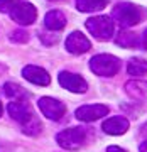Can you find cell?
Wrapping results in <instances>:
<instances>
[{
    "label": "cell",
    "mask_w": 147,
    "mask_h": 152,
    "mask_svg": "<svg viewBox=\"0 0 147 152\" xmlns=\"http://www.w3.org/2000/svg\"><path fill=\"white\" fill-rule=\"evenodd\" d=\"M86 29L98 41H108L113 37L115 22L108 15H97L86 20Z\"/></svg>",
    "instance_id": "obj_1"
},
{
    "label": "cell",
    "mask_w": 147,
    "mask_h": 152,
    "mask_svg": "<svg viewBox=\"0 0 147 152\" xmlns=\"http://www.w3.org/2000/svg\"><path fill=\"white\" fill-rule=\"evenodd\" d=\"M4 93H5V96H9L10 100H19V98L26 96L24 90H22L19 85H15V83H5V85H4Z\"/></svg>",
    "instance_id": "obj_18"
},
{
    "label": "cell",
    "mask_w": 147,
    "mask_h": 152,
    "mask_svg": "<svg viewBox=\"0 0 147 152\" xmlns=\"http://www.w3.org/2000/svg\"><path fill=\"white\" fill-rule=\"evenodd\" d=\"M10 17H12V20H15L20 26H31L37 19V10L29 2H19L10 10Z\"/></svg>",
    "instance_id": "obj_5"
},
{
    "label": "cell",
    "mask_w": 147,
    "mask_h": 152,
    "mask_svg": "<svg viewBox=\"0 0 147 152\" xmlns=\"http://www.w3.org/2000/svg\"><path fill=\"white\" fill-rule=\"evenodd\" d=\"M7 110H9V115H10L12 118L17 120V122H20V124L27 122V120L34 115L32 112H31V107H29V103L24 100V98L12 100L10 103H9V107H7Z\"/></svg>",
    "instance_id": "obj_9"
},
{
    "label": "cell",
    "mask_w": 147,
    "mask_h": 152,
    "mask_svg": "<svg viewBox=\"0 0 147 152\" xmlns=\"http://www.w3.org/2000/svg\"><path fill=\"white\" fill-rule=\"evenodd\" d=\"M107 152H127V151H124V149L118 147V145H110L108 149H107Z\"/></svg>",
    "instance_id": "obj_22"
},
{
    "label": "cell",
    "mask_w": 147,
    "mask_h": 152,
    "mask_svg": "<svg viewBox=\"0 0 147 152\" xmlns=\"http://www.w3.org/2000/svg\"><path fill=\"white\" fill-rule=\"evenodd\" d=\"M20 0H0V12H10Z\"/></svg>",
    "instance_id": "obj_21"
},
{
    "label": "cell",
    "mask_w": 147,
    "mask_h": 152,
    "mask_svg": "<svg viewBox=\"0 0 147 152\" xmlns=\"http://www.w3.org/2000/svg\"><path fill=\"white\" fill-rule=\"evenodd\" d=\"M108 115V107L107 105H83L76 110V118L81 122H95Z\"/></svg>",
    "instance_id": "obj_8"
},
{
    "label": "cell",
    "mask_w": 147,
    "mask_h": 152,
    "mask_svg": "<svg viewBox=\"0 0 147 152\" xmlns=\"http://www.w3.org/2000/svg\"><path fill=\"white\" fill-rule=\"evenodd\" d=\"M115 41L122 48H135L139 44V37L135 36V32H130V31H122Z\"/></svg>",
    "instance_id": "obj_17"
},
{
    "label": "cell",
    "mask_w": 147,
    "mask_h": 152,
    "mask_svg": "<svg viewBox=\"0 0 147 152\" xmlns=\"http://www.w3.org/2000/svg\"><path fill=\"white\" fill-rule=\"evenodd\" d=\"M39 110L42 112V115H46L49 120H61L66 113L64 103H61L59 100L51 96H42L39 100Z\"/></svg>",
    "instance_id": "obj_6"
},
{
    "label": "cell",
    "mask_w": 147,
    "mask_h": 152,
    "mask_svg": "<svg viewBox=\"0 0 147 152\" xmlns=\"http://www.w3.org/2000/svg\"><path fill=\"white\" fill-rule=\"evenodd\" d=\"M108 0H76V7L80 12H98L105 9Z\"/></svg>",
    "instance_id": "obj_15"
},
{
    "label": "cell",
    "mask_w": 147,
    "mask_h": 152,
    "mask_svg": "<svg viewBox=\"0 0 147 152\" xmlns=\"http://www.w3.org/2000/svg\"><path fill=\"white\" fill-rule=\"evenodd\" d=\"M2 112H4V108H2V103H0V117H2Z\"/></svg>",
    "instance_id": "obj_25"
},
{
    "label": "cell",
    "mask_w": 147,
    "mask_h": 152,
    "mask_svg": "<svg viewBox=\"0 0 147 152\" xmlns=\"http://www.w3.org/2000/svg\"><path fill=\"white\" fill-rule=\"evenodd\" d=\"M127 73L132 76H139V75H146L147 73V59L142 58H132L127 64Z\"/></svg>",
    "instance_id": "obj_16"
},
{
    "label": "cell",
    "mask_w": 147,
    "mask_h": 152,
    "mask_svg": "<svg viewBox=\"0 0 147 152\" xmlns=\"http://www.w3.org/2000/svg\"><path fill=\"white\" fill-rule=\"evenodd\" d=\"M56 140L63 149H68V151H76L85 144L86 140V132L81 127H71V129H66V130L59 132Z\"/></svg>",
    "instance_id": "obj_4"
},
{
    "label": "cell",
    "mask_w": 147,
    "mask_h": 152,
    "mask_svg": "<svg viewBox=\"0 0 147 152\" xmlns=\"http://www.w3.org/2000/svg\"><path fill=\"white\" fill-rule=\"evenodd\" d=\"M142 46L147 49V29H146V32H144V36H142Z\"/></svg>",
    "instance_id": "obj_23"
},
{
    "label": "cell",
    "mask_w": 147,
    "mask_h": 152,
    "mask_svg": "<svg viewBox=\"0 0 147 152\" xmlns=\"http://www.w3.org/2000/svg\"><path fill=\"white\" fill-rule=\"evenodd\" d=\"M58 81L63 88H66L68 91H73V93H85L88 90L86 81L81 76L69 73V71H61L59 76H58Z\"/></svg>",
    "instance_id": "obj_7"
},
{
    "label": "cell",
    "mask_w": 147,
    "mask_h": 152,
    "mask_svg": "<svg viewBox=\"0 0 147 152\" xmlns=\"http://www.w3.org/2000/svg\"><path fill=\"white\" fill-rule=\"evenodd\" d=\"M139 151H140V152H147V140H146V142H142V144H140Z\"/></svg>",
    "instance_id": "obj_24"
},
{
    "label": "cell",
    "mask_w": 147,
    "mask_h": 152,
    "mask_svg": "<svg viewBox=\"0 0 147 152\" xmlns=\"http://www.w3.org/2000/svg\"><path fill=\"white\" fill-rule=\"evenodd\" d=\"M22 76L27 81L34 83V85H39V86H48L51 83V78H49L48 71L39 68V66H26L22 69Z\"/></svg>",
    "instance_id": "obj_11"
},
{
    "label": "cell",
    "mask_w": 147,
    "mask_h": 152,
    "mask_svg": "<svg viewBox=\"0 0 147 152\" xmlns=\"http://www.w3.org/2000/svg\"><path fill=\"white\" fill-rule=\"evenodd\" d=\"M44 24L49 31H61L66 26V17L59 10H51L44 17Z\"/></svg>",
    "instance_id": "obj_14"
},
{
    "label": "cell",
    "mask_w": 147,
    "mask_h": 152,
    "mask_svg": "<svg viewBox=\"0 0 147 152\" xmlns=\"http://www.w3.org/2000/svg\"><path fill=\"white\" fill-rule=\"evenodd\" d=\"M129 120L125 117H110L103 122L102 129H103L105 134L108 135H122L129 130Z\"/></svg>",
    "instance_id": "obj_12"
},
{
    "label": "cell",
    "mask_w": 147,
    "mask_h": 152,
    "mask_svg": "<svg viewBox=\"0 0 147 152\" xmlns=\"http://www.w3.org/2000/svg\"><path fill=\"white\" fill-rule=\"evenodd\" d=\"M91 48V44L90 41L86 39V36L81 32H71L66 39V49H68V53L71 54H83V53H86L90 51Z\"/></svg>",
    "instance_id": "obj_10"
},
{
    "label": "cell",
    "mask_w": 147,
    "mask_h": 152,
    "mask_svg": "<svg viewBox=\"0 0 147 152\" xmlns=\"http://www.w3.org/2000/svg\"><path fill=\"white\" fill-rule=\"evenodd\" d=\"M90 68L98 76H113L120 69V61L112 54H97L90 59Z\"/></svg>",
    "instance_id": "obj_3"
},
{
    "label": "cell",
    "mask_w": 147,
    "mask_h": 152,
    "mask_svg": "<svg viewBox=\"0 0 147 152\" xmlns=\"http://www.w3.org/2000/svg\"><path fill=\"white\" fill-rule=\"evenodd\" d=\"M22 132H24V134H27V135H36V134L41 132V122H39V120L32 115L27 122H24V124H22Z\"/></svg>",
    "instance_id": "obj_19"
},
{
    "label": "cell",
    "mask_w": 147,
    "mask_h": 152,
    "mask_svg": "<svg viewBox=\"0 0 147 152\" xmlns=\"http://www.w3.org/2000/svg\"><path fill=\"white\" fill-rule=\"evenodd\" d=\"M112 17L118 22L122 27H132V26H135V24L140 22L142 14L134 4L122 2V4H117V5L113 7Z\"/></svg>",
    "instance_id": "obj_2"
},
{
    "label": "cell",
    "mask_w": 147,
    "mask_h": 152,
    "mask_svg": "<svg viewBox=\"0 0 147 152\" xmlns=\"http://www.w3.org/2000/svg\"><path fill=\"white\" fill-rule=\"evenodd\" d=\"M27 39H29V36L26 31H14L10 34V41H14V42H26Z\"/></svg>",
    "instance_id": "obj_20"
},
{
    "label": "cell",
    "mask_w": 147,
    "mask_h": 152,
    "mask_svg": "<svg viewBox=\"0 0 147 152\" xmlns=\"http://www.w3.org/2000/svg\"><path fill=\"white\" fill-rule=\"evenodd\" d=\"M125 93L137 102H147V81L132 80L125 85Z\"/></svg>",
    "instance_id": "obj_13"
}]
</instances>
